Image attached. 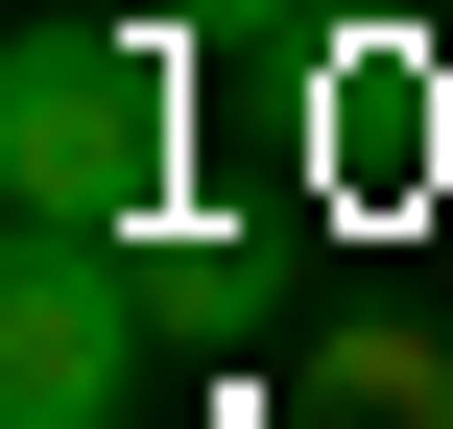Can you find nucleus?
I'll return each mask as SVG.
<instances>
[{"mask_svg":"<svg viewBox=\"0 0 453 429\" xmlns=\"http://www.w3.org/2000/svg\"><path fill=\"white\" fill-rule=\"evenodd\" d=\"M0 191L72 215V239H167V48L24 24V48H0Z\"/></svg>","mask_w":453,"mask_h":429,"instance_id":"nucleus-1","label":"nucleus"},{"mask_svg":"<svg viewBox=\"0 0 453 429\" xmlns=\"http://www.w3.org/2000/svg\"><path fill=\"white\" fill-rule=\"evenodd\" d=\"M143 334H167L143 239L24 215V263H0V429H119V406H143Z\"/></svg>","mask_w":453,"mask_h":429,"instance_id":"nucleus-2","label":"nucleus"}]
</instances>
